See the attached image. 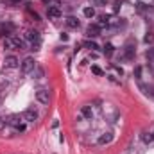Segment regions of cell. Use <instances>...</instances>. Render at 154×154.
<instances>
[{"label":"cell","instance_id":"16","mask_svg":"<svg viewBox=\"0 0 154 154\" xmlns=\"http://www.w3.org/2000/svg\"><path fill=\"white\" fill-rule=\"evenodd\" d=\"M9 124L16 127V125L20 124V116H18V115H13V116H9Z\"/></svg>","mask_w":154,"mask_h":154},{"label":"cell","instance_id":"27","mask_svg":"<svg viewBox=\"0 0 154 154\" xmlns=\"http://www.w3.org/2000/svg\"><path fill=\"white\" fill-rule=\"evenodd\" d=\"M151 95H154V91H151Z\"/></svg>","mask_w":154,"mask_h":154},{"label":"cell","instance_id":"7","mask_svg":"<svg viewBox=\"0 0 154 154\" xmlns=\"http://www.w3.org/2000/svg\"><path fill=\"white\" fill-rule=\"evenodd\" d=\"M47 14H48L50 18H59V16H61V9H59L57 5H48Z\"/></svg>","mask_w":154,"mask_h":154},{"label":"cell","instance_id":"9","mask_svg":"<svg viewBox=\"0 0 154 154\" xmlns=\"http://www.w3.org/2000/svg\"><path fill=\"white\" fill-rule=\"evenodd\" d=\"M4 65H5V68H16L18 66V59L14 56H7L5 61H4Z\"/></svg>","mask_w":154,"mask_h":154},{"label":"cell","instance_id":"23","mask_svg":"<svg viewBox=\"0 0 154 154\" xmlns=\"http://www.w3.org/2000/svg\"><path fill=\"white\" fill-rule=\"evenodd\" d=\"M91 72H93L95 75H102V70H100L99 66H91Z\"/></svg>","mask_w":154,"mask_h":154},{"label":"cell","instance_id":"11","mask_svg":"<svg viewBox=\"0 0 154 154\" xmlns=\"http://www.w3.org/2000/svg\"><path fill=\"white\" fill-rule=\"evenodd\" d=\"M100 29L102 27H108L109 25V16H106V14H102V16H99V23H97Z\"/></svg>","mask_w":154,"mask_h":154},{"label":"cell","instance_id":"13","mask_svg":"<svg viewBox=\"0 0 154 154\" xmlns=\"http://www.w3.org/2000/svg\"><path fill=\"white\" fill-rule=\"evenodd\" d=\"M81 113H82L84 118H91V116H93V111H91V108H90V106H82Z\"/></svg>","mask_w":154,"mask_h":154},{"label":"cell","instance_id":"10","mask_svg":"<svg viewBox=\"0 0 154 154\" xmlns=\"http://www.w3.org/2000/svg\"><path fill=\"white\" fill-rule=\"evenodd\" d=\"M133 56H134V45L133 41H129L125 45V59H133Z\"/></svg>","mask_w":154,"mask_h":154},{"label":"cell","instance_id":"2","mask_svg":"<svg viewBox=\"0 0 154 154\" xmlns=\"http://www.w3.org/2000/svg\"><path fill=\"white\" fill-rule=\"evenodd\" d=\"M25 39L31 41V45H32L34 50L39 47V41H41V39H39V32H36V31H27V32H25Z\"/></svg>","mask_w":154,"mask_h":154},{"label":"cell","instance_id":"8","mask_svg":"<svg viewBox=\"0 0 154 154\" xmlns=\"http://www.w3.org/2000/svg\"><path fill=\"white\" fill-rule=\"evenodd\" d=\"M65 23H66V27H70V29H79V27H81V22L77 20L75 16H68V18L65 20Z\"/></svg>","mask_w":154,"mask_h":154},{"label":"cell","instance_id":"19","mask_svg":"<svg viewBox=\"0 0 154 154\" xmlns=\"http://www.w3.org/2000/svg\"><path fill=\"white\" fill-rule=\"evenodd\" d=\"M84 47H86V48H91V50H95V48H99L95 41H86V43H84Z\"/></svg>","mask_w":154,"mask_h":154},{"label":"cell","instance_id":"17","mask_svg":"<svg viewBox=\"0 0 154 154\" xmlns=\"http://www.w3.org/2000/svg\"><path fill=\"white\" fill-rule=\"evenodd\" d=\"M14 45H16V48H20V50L25 48V41L22 38H14Z\"/></svg>","mask_w":154,"mask_h":154},{"label":"cell","instance_id":"12","mask_svg":"<svg viewBox=\"0 0 154 154\" xmlns=\"http://www.w3.org/2000/svg\"><path fill=\"white\" fill-rule=\"evenodd\" d=\"M4 47H5V48H16V45H14V38L7 36V38L4 39Z\"/></svg>","mask_w":154,"mask_h":154},{"label":"cell","instance_id":"1","mask_svg":"<svg viewBox=\"0 0 154 154\" xmlns=\"http://www.w3.org/2000/svg\"><path fill=\"white\" fill-rule=\"evenodd\" d=\"M34 68H36V61H34V57H25V59L22 61V65H20V70H22L23 75H25V74H31Z\"/></svg>","mask_w":154,"mask_h":154},{"label":"cell","instance_id":"26","mask_svg":"<svg viewBox=\"0 0 154 154\" xmlns=\"http://www.w3.org/2000/svg\"><path fill=\"white\" fill-rule=\"evenodd\" d=\"M16 131H18V133H23V131H25V125H23V124H18V125H16Z\"/></svg>","mask_w":154,"mask_h":154},{"label":"cell","instance_id":"5","mask_svg":"<svg viewBox=\"0 0 154 154\" xmlns=\"http://www.w3.org/2000/svg\"><path fill=\"white\" fill-rule=\"evenodd\" d=\"M99 32H100V27H99L97 23L88 25V29H86V36H88V38H95V36H99Z\"/></svg>","mask_w":154,"mask_h":154},{"label":"cell","instance_id":"14","mask_svg":"<svg viewBox=\"0 0 154 154\" xmlns=\"http://www.w3.org/2000/svg\"><path fill=\"white\" fill-rule=\"evenodd\" d=\"M142 140H143L145 143H151V142H154V134H152V133H147V131H145V133L142 134Z\"/></svg>","mask_w":154,"mask_h":154},{"label":"cell","instance_id":"6","mask_svg":"<svg viewBox=\"0 0 154 154\" xmlns=\"http://www.w3.org/2000/svg\"><path fill=\"white\" fill-rule=\"evenodd\" d=\"M113 142V133H102L99 136V145H108Z\"/></svg>","mask_w":154,"mask_h":154},{"label":"cell","instance_id":"4","mask_svg":"<svg viewBox=\"0 0 154 154\" xmlns=\"http://www.w3.org/2000/svg\"><path fill=\"white\" fill-rule=\"evenodd\" d=\"M36 99H38V102H41V104H48L50 95H48L47 90H38V91H36Z\"/></svg>","mask_w":154,"mask_h":154},{"label":"cell","instance_id":"18","mask_svg":"<svg viewBox=\"0 0 154 154\" xmlns=\"http://www.w3.org/2000/svg\"><path fill=\"white\" fill-rule=\"evenodd\" d=\"M104 54H106V56H111V54H113V45H111V43H108V45L104 47Z\"/></svg>","mask_w":154,"mask_h":154},{"label":"cell","instance_id":"25","mask_svg":"<svg viewBox=\"0 0 154 154\" xmlns=\"http://www.w3.org/2000/svg\"><path fill=\"white\" fill-rule=\"evenodd\" d=\"M140 74H142V66H136V70H134V77L140 79Z\"/></svg>","mask_w":154,"mask_h":154},{"label":"cell","instance_id":"22","mask_svg":"<svg viewBox=\"0 0 154 154\" xmlns=\"http://www.w3.org/2000/svg\"><path fill=\"white\" fill-rule=\"evenodd\" d=\"M143 41H145V43H152V41H154V34H151V32H149V34L143 38Z\"/></svg>","mask_w":154,"mask_h":154},{"label":"cell","instance_id":"21","mask_svg":"<svg viewBox=\"0 0 154 154\" xmlns=\"http://www.w3.org/2000/svg\"><path fill=\"white\" fill-rule=\"evenodd\" d=\"M4 2H5L7 5H20V2H22V0H4Z\"/></svg>","mask_w":154,"mask_h":154},{"label":"cell","instance_id":"3","mask_svg":"<svg viewBox=\"0 0 154 154\" xmlns=\"http://www.w3.org/2000/svg\"><path fill=\"white\" fill-rule=\"evenodd\" d=\"M23 120H25V122H36V120H38V111H36L34 108L25 109V113H23Z\"/></svg>","mask_w":154,"mask_h":154},{"label":"cell","instance_id":"24","mask_svg":"<svg viewBox=\"0 0 154 154\" xmlns=\"http://www.w3.org/2000/svg\"><path fill=\"white\" fill-rule=\"evenodd\" d=\"M93 4H95V5H106L108 0H93Z\"/></svg>","mask_w":154,"mask_h":154},{"label":"cell","instance_id":"15","mask_svg":"<svg viewBox=\"0 0 154 154\" xmlns=\"http://www.w3.org/2000/svg\"><path fill=\"white\" fill-rule=\"evenodd\" d=\"M82 13H84L86 18H93V16H95V9H93V7H86Z\"/></svg>","mask_w":154,"mask_h":154},{"label":"cell","instance_id":"20","mask_svg":"<svg viewBox=\"0 0 154 154\" xmlns=\"http://www.w3.org/2000/svg\"><path fill=\"white\" fill-rule=\"evenodd\" d=\"M145 57H147L149 61H154V48H149V50L145 52Z\"/></svg>","mask_w":154,"mask_h":154}]
</instances>
